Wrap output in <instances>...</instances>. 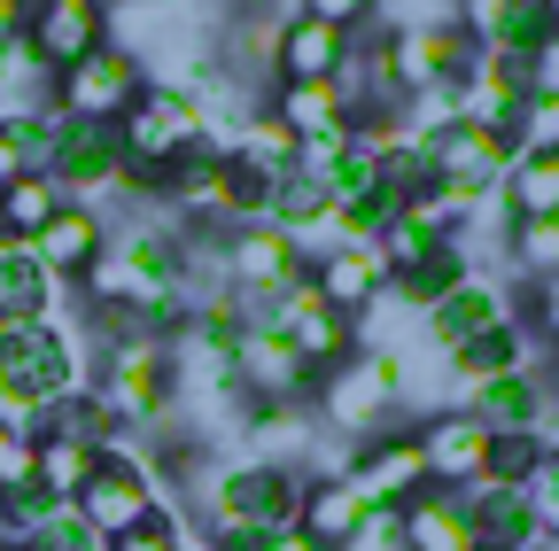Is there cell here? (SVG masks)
Masks as SVG:
<instances>
[{
    "label": "cell",
    "instance_id": "obj_1",
    "mask_svg": "<svg viewBox=\"0 0 559 551\" xmlns=\"http://www.w3.org/2000/svg\"><path fill=\"white\" fill-rule=\"evenodd\" d=\"M70 388H86L70 326H9L0 334V420L39 435V411L55 396H70Z\"/></svg>",
    "mask_w": 559,
    "mask_h": 551
},
{
    "label": "cell",
    "instance_id": "obj_17",
    "mask_svg": "<svg viewBox=\"0 0 559 551\" xmlns=\"http://www.w3.org/2000/svg\"><path fill=\"white\" fill-rule=\"evenodd\" d=\"M342 55H349V32H334V24L288 9V16H280V32H272V79H334Z\"/></svg>",
    "mask_w": 559,
    "mask_h": 551
},
{
    "label": "cell",
    "instance_id": "obj_32",
    "mask_svg": "<svg viewBox=\"0 0 559 551\" xmlns=\"http://www.w3.org/2000/svg\"><path fill=\"white\" fill-rule=\"evenodd\" d=\"M24 171H32V164H24V148H16V132L0 124V187H16Z\"/></svg>",
    "mask_w": 559,
    "mask_h": 551
},
{
    "label": "cell",
    "instance_id": "obj_21",
    "mask_svg": "<svg viewBox=\"0 0 559 551\" xmlns=\"http://www.w3.org/2000/svg\"><path fill=\"white\" fill-rule=\"evenodd\" d=\"M62 187L47 179V171H24L16 187H0V218H9V241H32V233H47L55 218H62Z\"/></svg>",
    "mask_w": 559,
    "mask_h": 551
},
{
    "label": "cell",
    "instance_id": "obj_3",
    "mask_svg": "<svg viewBox=\"0 0 559 551\" xmlns=\"http://www.w3.org/2000/svg\"><path fill=\"white\" fill-rule=\"evenodd\" d=\"M86 388L102 396V411H109L117 428H156L164 404H171V350H164L156 334L102 342V358H94Z\"/></svg>",
    "mask_w": 559,
    "mask_h": 551
},
{
    "label": "cell",
    "instance_id": "obj_30",
    "mask_svg": "<svg viewBox=\"0 0 559 551\" xmlns=\"http://www.w3.org/2000/svg\"><path fill=\"white\" fill-rule=\"evenodd\" d=\"M528 505H536V528H544V543H559V458H544V466L528 474Z\"/></svg>",
    "mask_w": 559,
    "mask_h": 551
},
{
    "label": "cell",
    "instance_id": "obj_13",
    "mask_svg": "<svg viewBox=\"0 0 559 551\" xmlns=\"http://www.w3.org/2000/svg\"><path fill=\"white\" fill-rule=\"evenodd\" d=\"M311 288H319L334 311L366 319V311H381V296H389V264H381L373 241H342V249H326V256L311 264Z\"/></svg>",
    "mask_w": 559,
    "mask_h": 551
},
{
    "label": "cell",
    "instance_id": "obj_31",
    "mask_svg": "<svg viewBox=\"0 0 559 551\" xmlns=\"http://www.w3.org/2000/svg\"><path fill=\"white\" fill-rule=\"evenodd\" d=\"M521 71H528V101H536V94H559V32H544V39L528 47Z\"/></svg>",
    "mask_w": 559,
    "mask_h": 551
},
{
    "label": "cell",
    "instance_id": "obj_29",
    "mask_svg": "<svg viewBox=\"0 0 559 551\" xmlns=\"http://www.w3.org/2000/svg\"><path fill=\"white\" fill-rule=\"evenodd\" d=\"M296 9L319 16V24H334V32H366V24H381L389 0H296Z\"/></svg>",
    "mask_w": 559,
    "mask_h": 551
},
{
    "label": "cell",
    "instance_id": "obj_25",
    "mask_svg": "<svg viewBox=\"0 0 559 551\" xmlns=\"http://www.w3.org/2000/svg\"><path fill=\"white\" fill-rule=\"evenodd\" d=\"M39 481V435L16 428V420H0V498H16Z\"/></svg>",
    "mask_w": 559,
    "mask_h": 551
},
{
    "label": "cell",
    "instance_id": "obj_37",
    "mask_svg": "<svg viewBox=\"0 0 559 551\" xmlns=\"http://www.w3.org/2000/svg\"><path fill=\"white\" fill-rule=\"evenodd\" d=\"M0 249H9V218H0Z\"/></svg>",
    "mask_w": 559,
    "mask_h": 551
},
{
    "label": "cell",
    "instance_id": "obj_10",
    "mask_svg": "<svg viewBox=\"0 0 559 551\" xmlns=\"http://www.w3.org/2000/svg\"><path fill=\"white\" fill-rule=\"evenodd\" d=\"M70 296H79V288L55 280L24 241L0 249V334H9V326H62V303Z\"/></svg>",
    "mask_w": 559,
    "mask_h": 551
},
{
    "label": "cell",
    "instance_id": "obj_23",
    "mask_svg": "<svg viewBox=\"0 0 559 551\" xmlns=\"http://www.w3.org/2000/svg\"><path fill=\"white\" fill-rule=\"evenodd\" d=\"M506 264L521 272V280H551L559 272V218H513L506 226Z\"/></svg>",
    "mask_w": 559,
    "mask_h": 551
},
{
    "label": "cell",
    "instance_id": "obj_11",
    "mask_svg": "<svg viewBox=\"0 0 559 551\" xmlns=\"http://www.w3.org/2000/svg\"><path fill=\"white\" fill-rule=\"evenodd\" d=\"M506 319H521V303H513L498 280H489V272H466V280H459L428 319H419V326H428L436 350H459V342H474V334H489V326H506Z\"/></svg>",
    "mask_w": 559,
    "mask_h": 551
},
{
    "label": "cell",
    "instance_id": "obj_8",
    "mask_svg": "<svg viewBox=\"0 0 559 551\" xmlns=\"http://www.w3.org/2000/svg\"><path fill=\"white\" fill-rule=\"evenodd\" d=\"M513 132H498V124H451V132H436L428 141V164H436V179H451V187H466V194H498L506 187V171H513Z\"/></svg>",
    "mask_w": 559,
    "mask_h": 551
},
{
    "label": "cell",
    "instance_id": "obj_26",
    "mask_svg": "<svg viewBox=\"0 0 559 551\" xmlns=\"http://www.w3.org/2000/svg\"><path fill=\"white\" fill-rule=\"evenodd\" d=\"M16 543H32V551H102V536L86 528V513L79 505H55L39 528H24Z\"/></svg>",
    "mask_w": 559,
    "mask_h": 551
},
{
    "label": "cell",
    "instance_id": "obj_5",
    "mask_svg": "<svg viewBox=\"0 0 559 551\" xmlns=\"http://www.w3.org/2000/svg\"><path fill=\"white\" fill-rule=\"evenodd\" d=\"M140 94H148V62L132 47H94V55L70 62V71H55V109L86 117V124H117Z\"/></svg>",
    "mask_w": 559,
    "mask_h": 551
},
{
    "label": "cell",
    "instance_id": "obj_38",
    "mask_svg": "<svg viewBox=\"0 0 559 551\" xmlns=\"http://www.w3.org/2000/svg\"><path fill=\"white\" fill-rule=\"evenodd\" d=\"M9 551H32V543H9Z\"/></svg>",
    "mask_w": 559,
    "mask_h": 551
},
{
    "label": "cell",
    "instance_id": "obj_35",
    "mask_svg": "<svg viewBox=\"0 0 559 551\" xmlns=\"http://www.w3.org/2000/svg\"><path fill=\"white\" fill-rule=\"evenodd\" d=\"M544 16H551V32H559V0H544Z\"/></svg>",
    "mask_w": 559,
    "mask_h": 551
},
{
    "label": "cell",
    "instance_id": "obj_34",
    "mask_svg": "<svg viewBox=\"0 0 559 551\" xmlns=\"http://www.w3.org/2000/svg\"><path fill=\"white\" fill-rule=\"evenodd\" d=\"M249 551H319V543H311L304 528H272V536H257Z\"/></svg>",
    "mask_w": 559,
    "mask_h": 551
},
{
    "label": "cell",
    "instance_id": "obj_7",
    "mask_svg": "<svg viewBox=\"0 0 559 551\" xmlns=\"http://www.w3.org/2000/svg\"><path fill=\"white\" fill-rule=\"evenodd\" d=\"M349 490H358V505L366 513H381V505H412L419 490H428V451H419V420H396V428H381L373 443H358V458H349Z\"/></svg>",
    "mask_w": 559,
    "mask_h": 551
},
{
    "label": "cell",
    "instance_id": "obj_28",
    "mask_svg": "<svg viewBox=\"0 0 559 551\" xmlns=\"http://www.w3.org/2000/svg\"><path fill=\"white\" fill-rule=\"evenodd\" d=\"M536 466H544L536 435H489V481H521V490H528Z\"/></svg>",
    "mask_w": 559,
    "mask_h": 551
},
{
    "label": "cell",
    "instance_id": "obj_24",
    "mask_svg": "<svg viewBox=\"0 0 559 551\" xmlns=\"http://www.w3.org/2000/svg\"><path fill=\"white\" fill-rule=\"evenodd\" d=\"M94 466H102V451H86V443H62V435H39V490L47 498H79L86 481H94Z\"/></svg>",
    "mask_w": 559,
    "mask_h": 551
},
{
    "label": "cell",
    "instance_id": "obj_9",
    "mask_svg": "<svg viewBox=\"0 0 559 551\" xmlns=\"http://www.w3.org/2000/svg\"><path fill=\"white\" fill-rule=\"evenodd\" d=\"M24 39H32V55L47 71H70L79 55L109 47V0H32Z\"/></svg>",
    "mask_w": 559,
    "mask_h": 551
},
{
    "label": "cell",
    "instance_id": "obj_14",
    "mask_svg": "<svg viewBox=\"0 0 559 551\" xmlns=\"http://www.w3.org/2000/svg\"><path fill=\"white\" fill-rule=\"evenodd\" d=\"M396 551H481V536L466 520V498L428 481L412 505H396Z\"/></svg>",
    "mask_w": 559,
    "mask_h": 551
},
{
    "label": "cell",
    "instance_id": "obj_22",
    "mask_svg": "<svg viewBox=\"0 0 559 551\" xmlns=\"http://www.w3.org/2000/svg\"><path fill=\"white\" fill-rule=\"evenodd\" d=\"M498 202L513 218H559V156H513Z\"/></svg>",
    "mask_w": 559,
    "mask_h": 551
},
{
    "label": "cell",
    "instance_id": "obj_12",
    "mask_svg": "<svg viewBox=\"0 0 559 551\" xmlns=\"http://www.w3.org/2000/svg\"><path fill=\"white\" fill-rule=\"evenodd\" d=\"M419 451H428V481H443V490H466V481L489 474V428L466 420L459 404L419 420Z\"/></svg>",
    "mask_w": 559,
    "mask_h": 551
},
{
    "label": "cell",
    "instance_id": "obj_16",
    "mask_svg": "<svg viewBox=\"0 0 559 551\" xmlns=\"http://www.w3.org/2000/svg\"><path fill=\"white\" fill-rule=\"evenodd\" d=\"M24 249L55 272V280L79 288V280H86V264L109 249V218H102V211H86V202H62V218H55L47 233H32Z\"/></svg>",
    "mask_w": 559,
    "mask_h": 551
},
{
    "label": "cell",
    "instance_id": "obj_27",
    "mask_svg": "<svg viewBox=\"0 0 559 551\" xmlns=\"http://www.w3.org/2000/svg\"><path fill=\"white\" fill-rule=\"evenodd\" d=\"M513 148L521 156H559V94H536L513 124Z\"/></svg>",
    "mask_w": 559,
    "mask_h": 551
},
{
    "label": "cell",
    "instance_id": "obj_2",
    "mask_svg": "<svg viewBox=\"0 0 559 551\" xmlns=\"http://www.w3.org/2000/svg\"><path fill=\"white\" fill-rule=\"evenodd\" d=\"M311 411H319V420H326L334 435L373 443L381 428H396V420H404V396H396V358H381V350H349L342 366H326V373H319Z\"/></svg>",
    "mask_w": 559,
    "mask_h": 551
},
{
    "label": "cell",
    "instance_id": "obj_4",
    "mask_svg": "<svg viewBox=\"0 0 559 551\" xmlns=\"http://www.w3.org/2000/svg\"><path fill=\"white\" fill-rule=\"evenodd\" d=\"M86 513V528L102 536V543H117V536H132V528H148L156 513H164V481H156V458L148 451H132V443H109L102 451V466H94V481L79 498H70Z\"/></svg>",
    "mask_w": 559,
    "mask_h": 551
},
{
    "label": "cell",
    "instance_id": "obj_18",
    "mask_svg": "<svg viewBox=\"0 0 559 551\" xmlns=\"http://www.w3.org/2000/svg\"><path fill=\"white\" fill-rule=\"evenodd\" d=\"M296 141H349V101L334 79H280L272 101H264Z\"/></svg>",
    "mask_w": 559,
    "mask_h": 551
},
{
    "label": "cell",
    "instance_id": "obj_19",
    "mask_svg": "<svg viewBox=\"0 0 559 551\" xmlns=\"http://www.w3.org/2000/svg\"><path fill=\"white\" fill-rule=\"evenodd\" d=\"M296 528H304L319 551H349V543L366 536V505H358V490H349V481H311Z\"/></svg>",
    "mask_w": 559,
    "mask_h": 551
},
{
    "label": "cell",
    "instance_id": "obj_15",
    "mask_svg": "<svg viewBox=\"0 0 559 551\" xmlns=\"http://www.w3.org/2000/svg\"><path fill=\"white\" fill-rule=\"evenodd\" d=\"M544 396H551L544 373H498V381H466L459 388V411L481 420L489 435H528L536 411H544Z\"/></svg>",
    "mask_w": 559,
    "mask_h": 551
},
{
    "label": "cell",
    "instance_id": "obj_20",
    "mask_svg": "<svg viewBox=\"0 0 559 551\" xmlns=\"http://www.w3.org/2000/svg\"><path fill=\"white\" fill-rule=\"evenodd\" d=\"M39 435H62V443H86V451H109V443H124V428L102 411V396L94 388H70V396H55L47 411H39Z\"/></svg>",
    "mask_w": 559,
    "mask_h": 551
},
{
    "label": "cell",
    "instance_id": "obj_33",
    "mask_svg": "<svg viewBox=\"0 0 559 551\" xmlns=\"http://www.w3.org/2000/svg\"><path fill=\"white\" fill-rule=\"evenodd\" d=\"M24 24H32V0H0V47L24 39Z\"/></svg>",
    "mask_w": 559,
    "mask_h": 551
},
{
    "label": "cell",
    "instance_id": "obj_6",
    "mask_svg": "<svg viewBox=\"0 0 559 551\" xmlns=\"http://www.w3.org/2000/svg\"><path fill=\"white\" fill-rule=\"evenodd\" d=\"M264 319L280 326V342H288V350H296L311 373L342 366L349 350H366V342H358V319H349V311H334V303L311 288V272H304V280H296L288 296H272V303H264Z\"/></svg>",
    "mask_w": 559,
    "mask_h": 551
},
{
    "label": "cell",
    "instance_id": "obj_36",
    "mask_svg": "<svg viewBox=\"0 0 559 551\" xmlns=\"http://www.w3.org/2000/svg\"><path fill=\"white\" fill-rule=\"evenodd\" d=\"M9 543H16V536H9V520H0V551H9Z\"/></svg>",
    "mask_w": 559,
    "mask_h": 551
}]
</instances>
